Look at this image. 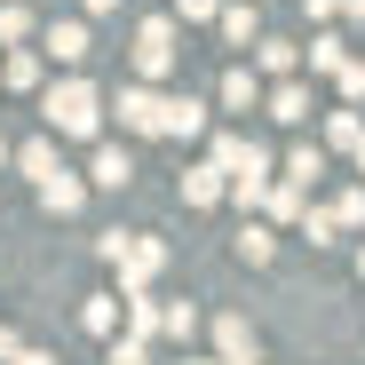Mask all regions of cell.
Instances as JSON below:
<instances>
[{"mask_svg":"<svg viewBox=\"0 0 365 365\" xmlns=\"http://www.w3.org/2000/svg\"><path fill=\"white\" fill-rule=\"evenodd\" d=\"M175 72V16H151L135 32V80H167Z\"/></svg>","mask_w":365,"mask_h":365,"instance_id":"3","label":"cell"},{"mask_svg":"<svg viewBox=\"0 0 365 365\" xmlns=\"http://www.w3.org/2000/svg\"><path fill=\"white\" fill-rule=\"evenodd\" d=\"M222 103H230V111H255V103H262V72L230 64V72H222Z\"/></svg>","mask_w":365,"mask_h":365,"instance_id":"11","label":"cell"},{"mask_svg":"<svg viewBox=\"0 0 365 365\" xmlns=\"http://www.w3.org/2000/svg\"><path fill=\"white\" fill-rule=\"evenodd\" d=\"M278 222H302V182H270V199H262Z\"/></svg>","mask_w":365,"mask_h":365,"instance_id":"16","label":"cell"},{"mask_svg":"<svg viewBox=\"0 0 365 365\" xmlns=\"http://www.w3.org/2000/svg\"><path fill=\"white\" fill-rule=\"evenodd\" d=\"M334 222H349V230H357V222H365V191H341V207H334Z\"/></svg>","mask_w":365,"mask_h":365,"instance_id":"27","label":"cell"},{"mask_svg":"<svg viewBox=\"0 0 365 365\" xmlns=\"http://www.w3.org/2000/svg\"><path fill=\"white\" fill-rule=\"evenodd\" d=\"M222 182H230V175H222L215 159H207V167H182V199H191V207H215V199H222Z\"/></svg>","mask_w":365,"mask_h":365,"instance_id":"9","label":"cell"},{"mask_svg":"<svg viewBox=\"0 0 365 365\" xmlns=\"http://www.w3.org/2000/svg\"><path fill=\"white\" fill-rule=\"evenodd\" d=\"M40 111H48V128H56V135H96V119H103V103H96L88 80H56Z\"/></svg>","mask_w":365,"mask_h":365,"instance_id":"1","label":"cell"},{"mask_svg":"<svg viewBox=\"0 0 365 365\" xmlns=\"http://www.w3.org/2000/svg\"><path fill=\"white\" fill-rule=\"evenodd\" d=\"M24 32H32V16H24V9H0V40H24Z\"/></svg>","mask_w":365,"mask_h":365,"instance_id":"29","label":"cell"},{"mask_svg":"<svg viewBox=\"0 0 365 365\" xmlns=\"http://www.w3.org/2000/svg\"><path fill=\"white\" fill-rule=\"evenodd\" d=\"M255 56H262V72H278V80L302 64V48H286V40H255Z\"/></svg>","mask_w":365,"mask_h":365,"instance_id":"15","label":"cell"},{"mask_svg":"<svg viewBox=\"0 0 365 365\" xmlns=\"http://www.w3.org/2000/svg\"><path fill=\"white\" fill-rule=\"evenodd\" d=\"M80 9H88V16H111V9H119V0H80Z\"/></svg>","mask_w":365,"mask_h":365,"instance_id":"33","label":"cell"},{"mask_svg":"<svg viewBox=\"0 0 365 365\" xmlns=\"http://www.w3.org/2000/svg\"><path fill=\"white\" fill-rule=\"evenodd\" d=\"M182 365H222V357H182Z\"/></svg>","mask_w":365,"mask_h":365,"instance_id":"35","label":"cell"},{"mask_svg":"<svg viewBox=\"0 0 365 365\" xmlns=\"http://www.w3.org/2000/svg\"><path fill=\"white\" fill-rule=\"evenodd\" d=\"M215 9H222V0H182L175 16H182V24H215Z\"/></svg>","mask_w":365,"mask_h":365,"instance_id":"28","label":"cell"},{"mask_svg":"<svg viewBox=\"0 0 365 365\" xmlns=\"http://www.w3.org/2000/svg\"><path fill=\"white\" fill-rule=\"evenodd\" d=\"M16 167H24L32 182H48V175H56V143H24V151H16Z\"/></svg>","mask_w":365,"mask_h":365,"instance_id":"17","label":"cell"},{"mask_svg":"<svg viewBox=\"0 0 365 365\" xmlns=\"http://www.w3.org/2000/svg\"><path fill=\"white\" fill-rule=\"evenodd\" d=\"M88 182H96V191H128V182H135V159L119 151V143H103L96 167H88Z\"/></svg>","mask_w":365,"mask_h":365,"instance_id":"6","label":"cell"},{"mask_svg":"<svg viewBox=\"0 0 365 365\" xmlns=\"http://www.w3.org/2000/svg\"><path fill=\"white\" fill-rule=\"evenodd\" d=\"M16 349H24V341H16L9 326H0V365H16Z\"/></svg>","mask_w":365,"mask_h":365,"instance_id":"31","label":"cell"},{"mask_svg":"<svg viewBox=\"0 0 365 365\" xmlns=\"http://www.w3.org/2000/svg\"><path fill=\"white\" fill-rule=\"evenodd\" d=\"M40 207H48V215H80V175H64V167H56V175L40 182Z\"/></svg>","mask_w":365,"mask_h":365,"instance_id":"12","label":"cell"},{"mask_svg":"<svg viewBox=\"0 0 365 365\" xmlns=\"http://www.w3.org/2000/svg\"><path fill=\"white\" fill-rule=\"evenodd\" d=\"M334 80H341V96H349V103H365V64H349V56H341V72H334Z\"/></svg>","mask_w":365,"mask_h":365,"instance_id":"25","label":"cell"},{"mask_svg":"<svg viewBox=\"0 0 365 365\" xmlns=\"http://www.w3.org/2000/svg\"><path fill=\"white\" fill-rule=\"evenodd\" d=\"M357 135H365V128H357V111L341 103V111L326 119V143H341V151H357Z\"/></svg>","mask_w":365,"mask_h":365,"instance_id":"18","label":"cell"},{"mask_svg":"<svg viewBox=\"0 0 365 365\" xmlns=\"http://www.w3.org/2000/svg\"><path fill=\"white\" fill-rule=\"evenodd\" d=\"M310 175H326V151H318V143H302V151L286 159V182H302V191H310Z\"/></svg>","mask_w":365,"mask_h":365,"instance_id":"14","label":"cell"},{"mask_svg":"<svg viewBox=\"0 0 365 365\" xmlns=\"http://www.w3.org/2000/svg\"><path fill=\"white\" fill-rule=\"evenodd\" d=\"M302 238H310V247H326V238H334V215H318V207H302Z\"/></svg>","mask_w":365,"mask_h":365,"instance_id":"23","label":"cell"},{"mask_svg":"<svg viewBox=\"0 0 365 365\" xmlns=\"http://www.w3.org/2000/svg\"><path fill=\"white\" fill-rule=\"evenodd\" d=\"M119 128H135V135H167V96H159L151 80L119 88Z\"/></svg>","mask_w":365,"mask_h":365,"instance_id":"4","label":"cell"},{"mask_svg":"<svg viewBox=\"0 0 365 365\" xmlns=\"http://www.w3.org/2000/svg\"><path fill=\"white\" fill-rule=\"evenodd\" d=\"M357 175H365V135H357Z\"/></svg>","mask_w":365,"mask_h":365,"instance_id":"36","label":"cell"},{"mask_svg":"<svg viewBox=\"0 0 365 365\" xmlns=\"http://www.w3.org/2000/svg\"><path fill=\"white\" fill-rule=\"evenodd\" d=\"M215 24H222V40H230V48H255V40H262L255 0H247V9H215Z\"/></svg>","mask_w":365,"mask_h":365,"instance_id":"10","label":"cell"},{"mask_svg":"<svg viewBox=\"0 0 365 365\" xmlns=\"http://www.w3.org/2000/svg\"><path fill=\"white\" fill-rule=\"evenodd\" d=\"M357 270H365V247H357Z\"/></svg>","mask_w":365,"mask_h":365,"instance_id":"37","label":"cell"},{"mask_svg":"<svg viewBox=\"0 0 365 365\" xmlns=\"http://www.w3.org/2000/svg\"><path fill=\"white\" fill-rule=\"evenodd\" d=\"M80 326H88V334H111V326H119V302H111V294H96L88 310H80Z\"/></svg>","mask_w":365,"mask_h":365,"instance_id":"19","label":"cell"},{"mask_svg":"<svg viewBox=\"0 0 365 365\" xmlns=\"http://www.w3.org/2000/svg\"><path fill=\"white\" fill-rule=\"evenodd\" d=\"M262 103H270V119H286V128H302V119H310V88H302V80H278Z\"/></svg>","mask_w":365,"mask_h":365,"instance_id":"7","label":"cell"},{"mask_svg":"<svg viewBox=\"0 0 365 365\" xmlns=\"http://www.w3.org/2000/svg\"><path fill=\"white\" fill-rule=\"evenodd\" d=\"M341 9H349V16H365V0H341Z\"/></svg>","mask_w":365,"mask_h":365,"instance_id":"34","label":"cell"},{"mask_svg":"<svg viewBox=\"0 0 365 365\" xmlns=\"http://www.w3.org/2000/svg\"><path fill=\"white\" fill-rule=\"evenodd\" d=\"M16 365H56V357L48 349H16Z\"/></svg>","mask_w":365,"mask_h":365,"instance_id":"32","label":"cell"},{"mask_svg":"<svg viewBox=\"0 0 365 365\" xmlns=\"http://www.w3.org/2000/svg\"><path fill=\"white\" fill-rule=\"evenodd\" d=\"M32 80H40V56L16 48V56H9V88H32Z\"/></svg>","mask_w":365,"mask_h":365,"instance_id":"24","label":"cell"},{"mask_svg":"<svg viewBox=\"0 0 365 365\" xmlns=\"http://www.w3.org/2000/svg\"><path fill=\"white\" fill-rule=\"evenodd\" d=\"M159 326H167L175 341H191V334H199V310H191V302H175V310H159Z\"/></svg>","mask_w":365,"mask_h":365,"instance_id":"21","label":"cell"},{"mask_svg":"<svg viewBox=\"0 0 365 365\" xmlns=\"http://www.w3.org/2000/svg\"><path fill=\"white\" fill-rule=\"evenodd\" d=\"M128 326H135L143 341L159 334V302H151V294H128Z\"/></svg>","mask_w":365,"mask_h":365,"instance_id":"20","label":"cell"},{"mask_svg":"<svg viewBox=\"0 0 365 365\" xmlns=\"http://www.w3.org/2000/svg\"><path fill=\"white\" fill-rule=\"evenodd\" d=\"M111 365H143V334H128V341H111Z\"/></svg>","mask_w":365,"mask_h":365,"instance_id":"30","label":"cell"},{"mask_svg":"<svg viewBox=\"0 0 365 365\" xmlns=\"http://www.w3.org/2000/svg\"><path fill=\"white\" fill-rule=\"evenodd\" d=\"M215 357L222 365H255V326L247 318H215Z\"/></svg>","mask_w":365,"mask_h":365,"instance_id":"5","label":"cell"},{"mask_svg":"<svg viewBox=\"0 0 365 365\" xmlns=\"http://www.w3.org/2000/svg\"><path fill=\"white\" fill-rule=\"evenodd\" d=\"M103 255L119 262V286H128V294H143V286L167 270V247H159V238H119V230H111V238H103Z\"/></svg>","mask_w":365,"mask_h":365,"instance_id":"2","label":"cell"},{"mask_svg":"<svg viewBox=\"0 0 365 365\" xmlns=\"http://www.w3.org/2000/svg\"><path fill=\"white\" fill-rule=\"evenodd\" d=\"M310 72H341V40H334V32L310 40Z\"/></svg>","mask_w":365,"mask_h":365,"instance_id":"22","label":"cell"},{"mask_svg":"<svg viewBox=\"0 0 365 365\" xmlns=\"http://www.w3.org/2000/svg\"><path fill=\"white\" fill-rule=\"evenodd\" d=\"M238 255H247V262H270V230H238Z\"/></svg>","mask_w":365,"mask_h":365,"instance_id":"26","label":"cell"},{"mask_svg":"<svg viewBox=\"0 0 365 365\" xmlns=\"http://www.w3.org/2000/svg\"><path fill=\"white\" fill-rule=\"evenodd\" d=\"M48 56H56V64H80V56H88V24H56L48 32Z\"/></svg>","mask_w":365,"mask_h":365,"instance_id":"13","label":"cell"},{"mask_svg":"<svg viewBox=\"0 0 365 365\" xmlns=\"http://www.w3.org/2000/svg\"><path fill=\"white\" fill-rule=\"evenodd\" d=\"M167 135H182V143L207 135V103L199 96H167Z\"/></svg>","mask_w":365,"mask_h":365,"instance_id":"8","label":"cell"}]
</instances>
